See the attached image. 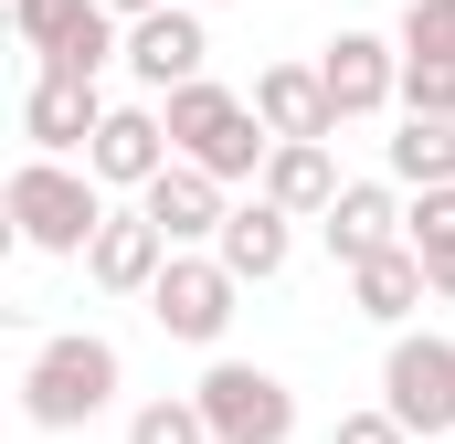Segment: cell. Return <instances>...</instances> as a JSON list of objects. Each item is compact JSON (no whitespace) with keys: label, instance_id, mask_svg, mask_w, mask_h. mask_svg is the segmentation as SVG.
<instances>
[{"label":"cell","instance_id":"cell-8","mask_svg":"<svg viewBox=\"0 0 455 444\" xmlns=\"http://www.w3.org/2000/svg\"><path fill=\"white\" fill-rule=\"evenodd\" d=\"M96 127H107V96H96L85 75H32V96H21V138H32V159H85Z\"/></svg>","mask_w":455,"mask_h":444},{"label":"cell","instance_id":"cell-21","mask_svg":"<svg viewBox=\"0 0 455 444\" xmlns=\"http://www.w3.org/2000/svg\"><path fill=\"white\" fill-rule=\"evenodd\" d=\"M127 444H212V424H202L191 392H170V402H138L127 413Z\"/></svg>","mask_w":455,"mask_h":444},{"label":"cell","instance_id":"cell-18","mask_svg":"<svg viewBox=\"0 0 455 444\" xmlns=\"http://www.w3.org/2000/svg\"><path fill=\"white\" fill-rule=\"evenodd\" d=\"M392 180L455 191V127H445V116H403V138H392Z\"/></svg>","mask_w":455,"mask_h":444},{"label":"cell","instance_id":"cell-26","mask_svg":"<svg viewBox=\"0 0 455 444\" xmlns=\"http://www.w3.org/2000/svg\"><path fill=\"white\" fill-rule=\"evenodd\" d=\"M180 11H191V0H180Z\"/></svg>","mask_w":455,"mask_h":444},{"label":"cell","instance_id":"cell-3","mask_svg":"<svg viewBox=\"0 0 455 444\" xmlns=\"http://www.w3.org/2000/svg\"><path fill=\"white\" fill-rule=\"evenodd\" d=\"M11 233H21L32 254H96V233H107L96 170H85V159H21V170H11Z\"/></svg>","mask_w":455,"mask_h":444},{"label":"cell","instance_id":"cell-10","mask_svg":"<svg viewBox=\"0 0 455 444\" xmlns=\"http://www.w3.org/2000/svg\"><path fill=\"white\" fill-rule=\"evenodd\" d=\"M254 116H265L275 148H329V138H339V107H329L318 64H265V75H254Z\"/></svg>","mask_w":455,"mask_h":444},{"label":"cell","instance_id":"cell-1","mask_svg":"<svg viewBox=\"0 0 455 444\" xmlns=\"http://www.w3.org/2000/svg\"><path fill=\"white\" fill-rule=\"evenodd\" d=\"M159 116H170V148L202 170V180H265V159H275V138H265V116H254V96H233V85H180V96H159Z\"/></svg>","mask_w":455,"mask_h":444},{"label":"cell","instance_id":"cell-14","mask_svg":"<svg viewBox=\"0 0 455 444\" xmlns=\"http://www.w3.org/2000/svg\"><path fill=\"white\" fill-rule=\"evenodd\" d=\"M85 275H96L107 297H148V286L170 275V233H159L148 212H107L96 254H85Z\"/></svg>","mask_w":455,"mask_h":444},{"label":"cell","instance_id":"cell-15","mask_svg":"<svg viewBox=\"0 0 455 444\" xmlns=\"http://www.w3.org/2000/svg\"><path fill=\"white\" fill-rule=\"evenodd\" d=\"M212 254L233 265V286H265V275H286V254H297V222H286L265 191H254V202H233V222H223V243H212Z\"/></svg>","mask_w":455,"mask_h":444},{"label":"cell","instance_id":"cell-4","mask_svg":"<svg viewBox=\"0 0 455 444\" xmlns=\"http://www.w3.org/2000/svg\"><path fill=\"white\" fill-rule=\"evenodd\" d=\"M191 402H202L212 444H286V434H297V392H286L265 360H212Z\"/></svg>","mask_w":455,"mask_h":444},{"label":"cell","instance_id":"cell-7","mask_svg":"<svg viewBox=\"0 0 455 444\" xmlns=\"http://www.w3.org/2000/svg\"><path fill=\"white\" fill-rule=\"evenodd\" d=\"M318 85H329V107H339V116L403 107V43H381V32H339V43H318Z\"/></svg>","mask_w":455,"mask_h":444},{"label":"cell","instance_id":"cell-11","mask_svg":"<svg viewBox=\"0 0 455 444\" xmlns=\"http://www.w3.org/2000/svg\"><path fill=\"white\" fill-rule=\"evenodd\" d=\"M138 212L170 233V254H202V243H223V222H233V202H223V180H202L191 159H170L148 191H138Z\"/></svg>","mask_w":455,"mask_h":444},{"label":"cell","instance_id":"cell-6","mask_svg":"<svg viewBox=\"0 0 455 444\" xmlns=\"http://www.w3.org/2000/svg\"><path fill=\"white\" fill-rule=\"evenodd\" d=\"M233 297H243V286H233L223 254H170V275L148 286V318L170 338H191V349H212V338L233 329Z\"/></svg>","mask_w":455,"mask_h":444},{"label":"cell","instance_id":"cell-13","mask_svg":"<svg viewBox=\"0 0 455 444\" xmlns=\"http://www.w3.org/2000/svg\"><path fill=\"white\" fill-rule=\"evenodd\" d=\"M318 233H329V254H339L349 275H360L371 254H392V243L413 233V212L392 202V180H349L339 202H329V222H318Z\"/></svg>","mask_w":455,"mask_h":444},{"label":"cell","instance_id":"cell-17","mask_svg":"<svg viewBox=\"0 0 455 444\" xmlns=\"http://www.w3.org/2000/svg\"><path fill=\"white\" fill-rule=\"evenodd\" d=\"M254 191H265V202H275L286 222H329V202H339L349 180H339V159H329V148H275Z\"/></svg>","mask_w":455,"mask_h":444},{"label":"cell","instance_id":"cell-20","mask_svg":"<svg viewBox=\"0 0 455 444\" xmlns=\"http://www.w3.org/2000/svg\"><path fill=\"white\" fill-rule=\"evenodd\" d=\"M85 21H96V0H11V32H21V43H32L43 64H53V53H64V43L85 32Z\"/></svg>","mask_w":455,"mask_h":444},{"label":"cell","instance_id":"cell-24","mask_svg":"<svg viewBox=\"0 0 455 444\" xmlns=\"http://www.w3.org/2000/svg\"><path fill=\"white\" fill-rule=\"evenodd\" d=\"M329 444H413V434H403V424L371 402V413H339V434H329Z\"/></svg>","mask_w":455,"mask_h":444},{"label":"cell","instance_id":"cell-2","mask_svg":"<svg viewBox=\"0 0 455 444\" xmlns=\"http://www.w3.org/2000/svg\"><path fill=\"white\" fill-rule=\"evenodd\" d=\"M116 381H127L116 338L64 329V338H43V349H32V370H21V413H32L43 434H85V424L116 402Z\"/></svg>","mask_w":455,"mask_h":444},{"label":"cell","instance_id":"cell-12","mask_svg":"<svg viewBox=\"0 0 455 444\" xmlns=\"http://www.w3.org/2000/svg\"><path fill=\"white\" fill-rule=\"evenodd\" d=\"M202 53H212L202 11H148V21H127V75H138L148 96H180V85H202Z\"/></svg>","mask_w":455,"mask_h":444},{"label":"cell","instance_id":"cell-5","mask_svg":"<svg viewBox=\"0 0 455 444\" xmlns=\"http://www.w3.org/2000/svg\"><path fill=\"white\" fill-rule=\"evenodd\" d=\"M381 413L403 424V434H455V338L435 329H403L392 338V360H381Z\"/></svg>","mask_w":455,"mask_h":444},{"label":"cell","instance_id":"cell-23","mask_svg":"<svg viewBox=\"0 0 455 444\" xmlns=\"http://www.w3.org/2000/svg\"><path fill=\"white\" fill-rule=\"evenodd\" d=\"M403 53H455V0H413L403 11Z\"/></svg>","mask_w":455,"mask_h":444},{"label":"cell","instance_id":"cell-9","mask_svg":"<svg viewBox=\"0 0 455 444\" xmlns=\"http://www.w3.org/2000/svg\"><path fill=\"white\" fill-rule=\"evenodd\" d=\"M170 159H180V148H170V116H159V107H107L96 148H85L96 191H148V180H159Z\"/></svg>","mask_w":455,"mask_h":444},{"label":"cell","instance_id":"cell-19","mask_svg":"<svg viewBox=\"0 0 455 444\" xmlns=\"http://www.w3.org/2000/svg\"><path fill=\"white\" fill-rule=\"evenodd\" d=\"M403 243L424 254L435 297H455V191H424V202H413V233H403Z\"/></svg>","mask_w":455,"mask_h":444},{"label":"cell","instance_id":"cell-16","mask_svg":"<svg viewBox=\"0 0 455 444\" xmlns=\"http://www.w3.org/2000/svg\"><path fill=\"white\" fill-rule=\"evenodd\" d=\"M424 297H435V275H424V254H413V243H392V254H371V265L349 275V307H360V318H381L392 338H403V318H413Z\"/></svg>","mask_w":455,"mask_h":444},{"label":"cell","instance_id":"cell-25","mask_svg":"<svg viewBox=\"0 0 455 444\" xmlns=\"http://www.w3.org/2000/svg\"><path fill=\"white\" fill-rule=\"evenodd\" d=\"M116 21H148V11H180V0H107Z\"/></svg>","mask_w":455,"mask_h":444},{"label":"cell","instance_id":"cell-22","mask_svg":"<svg viewBox=\"0 0 455 444\" xmlns=\"http://www.w3.org/2000/svg\"><path fill=\"white\" fill-rule=\"evenodd\" d=\"M403 116H445L455 127V53H403Z\"/></svg>","mask_w":455,"mask_h":444}]
</instances>
